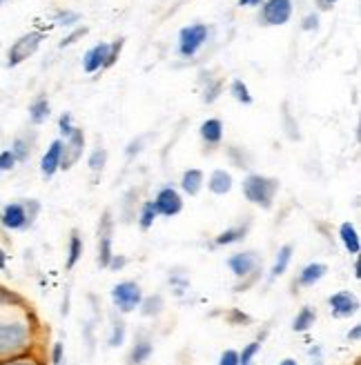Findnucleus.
Here are the masks:
<instances>
[{
	"instance_id": "38",
	"label": "nucleus",
	"mask_w": 361,
	"mask_h": 365,
	"mask_svg": "<svg viewBox=\"0 0 361 365\" xmlns=\"http://www.w3.org/2000/svg\"><path fill=\"white\" fill-rule=\"evenodd\" d=\"M16 168V156L11 154V150L0 152V172H9Z\"/></svg>"
},
{
	"instance_id": "46",
	"label": "nucleus",
	"mask_w": 361,
	"mask_h": 365,
	"mask_svg": "<svg viewBox=\"0 0 361 365\" xmlns=\"http://www.w3.org/2000/svg\"><path fill=\"white\" fill-rule=\"evenodd\" d=\"M125 263H128V259L114 254V257L110 259V265H107V269H121V267H125Z\"/></svg>"
},
{
	"instance_id": "11",
	"label": "nucleus",
	"mask_w": 361,
	"mask_h": 365,
	"mask_svg": "<svg viewBox=\"0 0 361 365\" xmlns=\"http://www.w3.org/2000/svg\"><path fill=\"white\" fill-rule=\"evenodd\" d=\"M158 216H176L180 210H183V200H180V194L174 187H163L156 198L152 200Z\"/></svg>"
},
{
	"instance_id": "9",
	"label": "nucleus",
	"mask_w": 361,
	"mask_h": 365,
	"mask_svg": "<svg viewBox=\"0 0 361 365\" xmlns=\"http://www.w3.org/2000/svg\"><path fill=\"white\" fill-rule=\"evenodd\" d=\"M83 150H85V134L81 127H74V132L67 136V140L63 143V156H61V170H71L76 163L83 158Z\"/></svg>"
},
{
	"instance_id": "5",
	"label": "nucleus",
	"mask_w": 361,
	"mask_h": 365,
	"mask_svg": "<svg viewBox=\"0 0 361 365\" xmlns=\"http://www.w3.org/2000/svg\"><path fill=\"white\" fill-rule=\"evenodd\" d=\"M208 41V25H190V27H183L178 34V53L183 58H192L194 53L201 49Z\"/></svg>"
},
{
	"instance_id": "54",
	"label": "nucleus",
	"mask_w": 361,
	"mask_h": 365,
	"mask_svg": "<svg viewBox=\"0 0 361 365\" xmlns=\"http://www.w3.org/2000/svg\"><path fill=\"white\" fill-rule=\"evenodd\" d=\"M5 3H7V0H0V7H3V5H5Z\"/></svg>"
},
{
	"instance_id": "25",
	"label": "nucleus",
	"mask_w": 361,
	"mask_h": 365,
	"mask_svg": "<svg viewBox=\"0 0 361 365\" xmlns=\"http://www.w3.org/2000/svg\"><path fill=\"white\" fill-rule=\"evenodd\" d=\"M315 321H317V312L312 307H301L299 309V314L295 317V321H293V330L295 332H305V330H310V327L315 325Z\"/></svg>"
},
{
	"instance_id": "36",
	"label": "nucleus",
	"mask_w": 361,
	"mask_h": 365,
	"mask_svg": "<svg viewBox=\"0 0 361 365\" xmlns=\"http://www.w3.org/2000/svg\"><path fill=\"white\" fill-rule=\"evenodd\" d=\"M221 89H223L221 81H214V83H208V87H205V94H203V101H205V103H214L216 98H219V94H221Z\"/></svg>"
},
{
	"instance_id": "42",
	"label": "nucleus",
	"mask_w": 361,
	"mask_h": 365,
	"mask_svg": "<svg viewBox=\"0 0 361 365\" xmlns=\"http://www.w3.org/2000/svg\"><path fill=\"white\" fill-rule=\"evenodd\" d=\"M121 49H123V38H118L116 43H112V45H110V53H107V63H105V67H112V65L116 63Z\"/></svg>"
},
{
	"instance_id": "23",
	"label": "nucleus",
	"mask_w": 361,
	"mask_h": 365,
	"mask_svg": "<svg viewBox=\"0 0 361 365\" xmlns=\"http://www.w3.org/2000/svg\"><path fill=\"white\" fill-rule=\"evenodd\" d=\"M34 134L29 136H18L11 145V154L16 156V163H25L31 156V148H34Z\"/></svg>"
},
{
	"instance_id": "35",
	"label": "nucleus",
	"mask_w": 361,
	"mask_h": 365,
	"mask_svg": "<svg viewBox=\"0 0 361 365\" xmlns=\"http://www.w3.org/2000/svg\"><path fill=\"white\" fill-rule=\"evenodd\" d=\"M0 365H43L36 356H31L29 352L27 354H18V356H11V359H0Z\"/></svg>"
},
{
	"instance_id": "29",
	"label": "nucleus",
	"mask_w": 361,
	"mask_h": 365,
	"mask_svg": "<svg viewBox=\"0 0 361 365\" xmlns=\"http://www.w3.org/2000/svg\"><path fill=\"white\" fill-rule=\"evenodd\" d=\"M156 216H158V212H156V207H154L152 200H148V203H143L141 214H138V225H141V230H150V227L154 225V221H156Z\"/></svg>"
},
{
	"instance_id": "17",
	"label": "nucleus",
	"mask_w": 361,
	"mask_h": 365,
	"mask_svg": "<svg viewBox=\"0 0 361 365\" xmlns=\"http://www.w3.org/2000/svg\"><path fill=\"white\" fill-rule=\"evenodd\" d=\"M203 187V172L201 170H188L183 176H180V190H183L188 196H196Z\"/></svg>"
},
{
	"instance_id": "48",
	"label": "nucleus",
	"mask_w": 361,
	"mask_h": 365,
	"mask_svg": "<svg viewBox=\"0 0 361 365\" xmlns=\"http://www.w3.org/2000/svg\"><path fill=\"white\" fill-rule=\"evenodd\" d=\"M263 5V0H239V7H257Z\"/></svg>"
},
{
	"instance_id": "8",
	"label": "nucleus",
	"mask_w": 361,
	"mask_h": 365,
	"mask_svg": "<svg viewBox=\"0 0 361 365\" xmlns=\"http://www.w3.org/2000/svg\"><path fill=\"white\" fill-rule=\"evenodd\" d=\"M112 234H114V221H112V212L105 210L101 221H98V265L107 269L110 259L114 257L112 252Z\"/></svg>"
},
{
	"instance_id": "7",
	"label": "nucleus",
	"mask_w": 361,
	"mask_h": 365,
	"mask_svg": "<svg viewBox=\"0 0 361 365\" xmlns=\"http://www.w3.org/2000/svg\"><path fill=\"white\" fill-rule=\"evenodd\" d=\"M293 16V0H265L261 7V25L277 27L285 25Z\"/></svg>"
},
{
	"instance_id": "44",
	"label": "nucleus",
	"mask_w": 361,
	"mask_h": 365,
	"mask_svg": "<svg viewBox=\"0 0 361 365\" xmlns=\"http://www.w3.org/2000/svg\"><path fill=\"white\" fill-rule=\"evenodd\" d=\"M59 127H61V134L67 138L71 132H74V125H71V114H63L61 120H59Z\"/></svg>"
},
{
	"instance_id": "37",
	"label": "nucleus",
	"mask_w": 361,
	"mask_h": 365,
	"mask_svg": "<svg viewBox=\"0 0 361 365\" xmlns=\"http://www.w3.org/2000/svg\"><path fill=\"white\" fill-rule=\"evenodd\" d=\"M81 21V16L76 14V11H59L56 14V23L59 25H65V27H69V25H74V23H78Z\"/></svg>"
},
{
	"instance_id": "22",
	"label": "nucleus",
	"mask_w": 361,
	"mask_h": 365,
	"mask_svg": "<svg viewBox=\"0 0 361 365\" xmlns=\"http://www.w3.org/2000/svg\"><path fill=\"white\" fill-rule=\"evenodd\" d=\"M248 230H250V223L237 225V227H230V230H225V232H221L219 236H216L214 243H216V245H232V243H239V241L245 239Z\"/></svg>"
},
{
	"instance_id": "13",
	"label": "nucleus",
	"mask_w": 361,
	"mask_h": 365,
	"mask_svg": "<svg viewBox=\"0 0 361 365\" xmlns=\"http://www.w3.org/2000/svg\"><path fill=\"white\" fill-rule=\"evenodd\" d=\"M61 156H63V140L59 138V140H54L49 145L43 160H41V172H43L45 178H51L61 170Z\"/></svg>"
},
{
	"instance_id": "18",
	"label": "nucleus",
	"mask_w": 361,
	"mask_h": 365,
	"mask_svg": "<svg viewBox=\"0 0 361 365\" xmlns=\"http://www.w3.org/2000/svg\"><path fill=\"white\" fill-rule=\"evenodd\" d=\"M201 138L208 145H219L221 138H223V123L219 118H208L201 125Z\"/></svg>"
},
{
	"instance_id": "28",
	"label": "nucleus",
	"mask_w": 361,
	"mask_h": 365,
	"mask_svg": "<svg viewBox=\"0 0 361 365\" xmlns=\"http://www.w3.org/2000/svg\"><path fill=\"white\" fill-rule=\"evenodd\" d=\"M228 158L234 168H241V170H248L252 165V156L243 148H237V145H230L228 148Z\"/></svg>"
},
{
	"instance_id": "21",
	"label": "nucleus",
	"mask_w": 361,
	"mask_h": 365,
	"mask_svg": "<svg viewBox=\"0 0 361 365\" xmlns=\"http://www.w3.org/2000/svg\"><path fill=\"white\" fill-rule=\"evenodd\" d=\"M152 352H154V348H152V341H148V339H141V341H136L134 343V348H132V352H130V365H143L146 363L150 356H152Z\"/></svg>"
},
{
	"instance_id": "15",
	"label": "nucleus",
	"mask_w": 361,
	"mask_h": 365,
	"mask_svg": "<svg viewBox=\"0 0 361 365\" xmlns=\"http://www.w3.org/2000/svg\"><path fill=\"white\" fill-rule=\"evenodd\" d=\"M328 274V265H323V263H310V265H305L301 272H299V285L301 287H312L315 283H319L323 277Z\"/></svg>"
},
{
	"instance_id": "27",
	"label": "nucleus",
	"mask_w": 361,
	"mask_h": 365,
	"mask_svg": "<svg viewBox=\"0 0 361 365\" xmlns=\"http://www.w3.org/2000/svg\"><path fill=\"white\" fill-rule=\"evenodd\" d=\"M138 307H141L143 317H158L161 312H163L166 301H163V297H161V294H152L148 299H143Z\"/></svg>"
},
{
	"instance_id": "3",
	"label": "nucleus",
	"mask_w": 361,
	"mask_h": 365,
	"mask_svg": "<svg viewBox=\"0 0 361 365\" xmlns=\"http://www.w3.org/2000/svg\"><path fill=\"white\" fill-rule=\"evenodd\" d=\"M259 254L257 252H239V254H234V257L228 259V267L232 269V274L237 279H248L243 285L237 287V292H243L248 285H252L257 281V277H252L255 272H259Z\"/></svg>"
},
{
	"instance_id": "12",
	"label": "nucleus",
	"mask_w": 361,
	"mask_h": 365,
	"mask_svg": "<svg viewBox=\"0 0 361 365\" xmlns=\"http://www.w3.org/2000/svg\"><path fill=\"white\" fill-rule=\"evenodd\" d=\"M328 303H330V309H332V314L337 319L352 317L357 312V307H359L357 299L350 294V292H337V294H332L328 299Z\"/></svg>"
},
{
	"instance_id": "43",
	"label": "nucleus",
	"mask_w": 361,
	"mask_h": 365,
	"mask_svg": "<svg viewBox=\"0 0 361 365\" xmlns=\"http://www.w3.org/2000/svg\"><path fill=\"white\" fill-rule=\"evenodd\" d=\"M219 365H239V352L237 350H225L219 359Z\"/></svg>"
},
{
	"instance_id": "47",
	"label": "nucleus",
	"mask_w": 361,
	"mask_h": 365,
	"mask_svg": "<svg viewBox=\"0 0 361 365\" xmlns=\"http://www.w3.org/2000/svg\"><path fill=\"white\" fill-rule=\"evenodd\" d=\"M359 339H361V325H355L352 330L348 332V341H355L357 343Z\"/></svg>"
},
{
	"instance_id": "45",
	"label": "nucleus",
	"mask_w": 361,
	"mask_h": 365,
	"mask_svg": "<svg viewBox=\"0 0 361 365\" xmlns=\"http://www.w3.org/2000/svg\"><path fill=\"white\" fill-rule=\"evenodd\" d=\"M317 27H319V16H317V14H310V16H305V18H303L301 29L310 31V29H317Z\"/></svg>"
},
{
	"instance_id": "19",
	"label": "nucleus",
	"mask_w": 361,
	"mask_h": 365,
	"mask_svg": "<svg viewBox=\"0 0 361 365\" xmlns=\"http://www.w3.org/2000/svg\"><path fill=\"white\" fill-rule=\"evenodd\" d=\"M339 236H341V243L344 247L350 252V254H359L361 250V241H359V234H357V227L352 223H344L339 227Z\"/></svg>"
},
{
	"instance_id": "1",
	"label": "nucleus",
	"mask_w": 361,
	"mask_h": 365,
	"mask_svg": "<svg viewBox=\"0 0 361 365\" xmlns=\"http://www.w3.org/2000/svg\"><path fill=\"white\" fill-rule=\"evenodd\" d=\"M21 307L23 301L11 303L7 314H0V359L27 354L34 345V325Z\"/></svg>"
},
{
	"instance_id": "39",
	"label": "nucleus",
	"mask_w": 361,
	"mask_h": 365,
	"mask_svg": "<svg viewBox=\"0 0 361 365\" xmlns=\"http://www.w3.org/2000/svg\"><path fill=\"white\" fill-rule=\"evenodd\" d=\"M87 34V27H78V29H74L69 36H65V38L61 41V47H69V45H74L76 41H81L83 36Z\"/></svg>"
},
{
	"instance_id": "2",
	"label": "nucleus",
	"mask_w": 361,
	"mask_h": 365,
	"mask_svg": "<svg viewBox=\"0 0 361 365\" xmlns=\"http://www.w3.org/2000/svg\"><path fill=\"white\" fill-rule=\"evenodd\" d=\"M279 192V180L263 174H248L243 178V196L252 205H259L261 210H270L275 205V196Z\"/></svg>"
},
{
	"instance_id": "10",
	"label": "nucleus",
	"mask_w": 361,
	"mask_h": 365,
	"mask_svg": "<svg viewBox=\"0 0 361 365\" xmlns=\"http://www.w3.org/2000/svg\"><path fill=\"white\" fill-rule=\"evenodd\" d=\"M34 221L27 214L25 200H18V203H9L5 205L3 214H0V225L7 230H27Z\"/></svg>"
},
{
	"instance_id": "40",
	"label": "nucleus",
	"mask_w": 361,
	"mask_h": 365,
	"mask_svg": "<svg viewBox=\"0 0 361 365\" xmlns=\"http://www.w3.org/2000/svg\"><path fill=\"white\" fill-rule=\"evenodd\" d=\"M228 321H230V325H248L252 319L245 312H241V309H232L228 314Z\"/></svg>"
},
{
	"instance_id": "31",
	"label": "nucleus",
	"mask_w": 361,
	"mask_h": 365,
	"mask_svg": "<svg viewBox=\"0 0 361 365\" xmlns=\"http://www.w3.org/2000/svg\"><path fill=\"white\" fill-rule=\"evenodd\" d=\"M87 165L92 172H103V168L107 165V150L105 148H96L87 158Z\"/></svg>"
},
{
	"instance_id": "6",
	"label": "nucleus",
	"mask_w": 361,
	"mask_h": 365,
	"mask_svg": "<svg viewBox=\"0 0 361 365\" xmlns=\"http://www.w3.org/2000/svg\"><path fill=\"white\" fill-rule=\"evenodd\" d=\"M112 301L121 312H132L143 301V292L136 281H123L112 287Z\"/></svg>"
},
{
	"instance_id": "16",
	"label": "nucleus",
	"mask_w": 361,
	"mask_h": 365,
	"mask_svg": "<svg viewBox=\"0 0 361 365\" xmlns=\"http://www.w3.org/2000/svg\"><path fill=\"white\" fill-rule=\"evenodd\" d=\"M208 190L216 196H223L232 190V176L225 170H214L208 178Z\"/></svg>"
},
{
	"instance_id": "32",
	"label": "nucleus",
	"mask_w": 361,
	"mask_h": 365,
	"mask_svg": "<svg viewBox=\"0 0 361 365\" xmlns=\"http://www.w3.org/2000/svg\"><path fill=\"white\" fill-rule=\"evenodd\" d=\"M261 352V341H252L248 343L243 352H239V365H252L255 363V356Z\"/></svg>"
},
{
	"instance_id": "30",
	"label": "nucleus",
	"mask_w": 361,
	"mask_h": 365,
	"mask_svg": "<svg viewBox=\"0 0 361 365\" xmlns=\"http://www.w3.org/2000/svg\"><path fill=\"white\" fill-rule=\"evenodd\" d=\"M230 94L237 98L239 103H243V105H250L252 103V94H250V89H248V85L243 83V81H232V85H230Z\"/></svg>"
},
{
	"instance_id": "52",
	"label": "nucleus",
	"mask_w": 361,
	"mask_h": 365,
	"mask_svg": "<svg viewBox=\"0 0 361 365\" xmlns=\"http://www.w3.org/2000/svg\"><path fill=\"white\" fill-rule=\"evenodd\" d=\"M352 269H355V279H361V265H359V259L355 261Z\"/></svg>"
},
{
	"instance_id": "51",
	"label": "nucleus",
	"mask_w": 361,
	"mask_h": 365,
	"mask_svg": "<svg viewBox=\"0 0 361 365\" xmlns=\"http://www.w3.org/2000/svg\"><path fill=\"white\" fill-rule=\"evenodd\" d=\"M0 269H7V254L0 250Z\"/></svg>"
},
{
	"instance_id": "53",
	"label": "nucleus",
	"mask_w": 361,
	"mask_h": 365,
	"mask_svg": "<svg viewBox=\"0 0 361 365\" xmlns=\"http://www.w3.org/2000/svg\"><path fill=\"white\" fill-rule=\"evenodd\" d=\"M279 365H297V361H295V359H283Z\"/></svg>"
},
{
	"instance_id": "41",
	"label": "nucleus",
	"mask_w": 361,
	"mask_h": 365,
	"mask_svg": "<svg viewBox=\"0 0 361 365\" xmlns=\"http://www.w3.org/2000/svg\"><path fill=\"white\" fill-rule=\"evenodd\" d=\"M63 361H65V345L59 341L51 348V365H63Z\"/></svg>"
},
{
	"instance_id": "33",
	"label": "nucleus",
	"mask_w": 361,
	"mask_h": 365,
	"mask_svg": "<svg viewBox=\"0 0 361 365\" xmlns=\"http://www.w3.org/2000/svg\"><path fill=\"white\" fill-rule=\"evenodd\" d=\"M283 127H285V134L290 140H299L301 134H299V125L293 120L290 112H288V103H283Z\"/></svg>"
},
{
	"instance_id": "26",
	"label": "nucleus",
	"mask_w": 361,
	"mask_h": 365,
	"mask_svg": "<svg viewBox=\"0 0 361 365\" xmlns=\"http://www.w3.org/2000/svg\"><path fill=\"white\" fill-rule=\"evenodd\" d=\"M290 259H293V245H283L277 254L273 269H270V279H277L281 274H285L288 265H290Z\"/></svg>"
},
{
	"instance_id": "50",
	"label": "nucleus",
	"mask_w": 361,
	"mask_h": 365,
	"mask_svg": "<svg viewBox=\"0 0 361 365\" xmlns=\"http://www.w3.org/2000/svg\"><path fill=\"white\" fill-rule=\"evenodd\" d=\"M317 3H319V7H321V9H330L335 3H339V0H317Z\"/></svg>"
},
{
	"instance_id": "14",
	"label": "nucleus",
	"mask_w": 361,
	"mask_h": 365,
	"mask_svg": "<svg viewBox=\"0 0 361 365\" xmlns=\"http://www.w3.org/2000/svg\"><path fill=\"white\" fill-rule=\"evenodd\" d=\"M107 53H110V45H107V43L94 45L92 49H89V51L85 53V58H83V69L87 71V74H94V71L103 69L105 63H107Z\"/></svg>"
},
{
	"instance_id": "24",
	"label": "nucleus",
	"mask_w": 361,
	"mask_h": 365,
	"mask_svg": "<svg viewBox=\"0 0 361 365\" xmlns=\"http://www.w3.org/2000/svg\"><path fill=\"white\" fill-rule=\"evenodd\" d=\"M49 118V101L45 96H39L29 105V120L34 125H41Z\"/></svg>"
},
{
	"instance_id": "49",
	"label": "nucleus",
	"mask_w": 361,
	"mask_h": 365,
	"mask_svg": "<svg viewBox=\"0 0 361 365\" xmlns=\"http://www.w3.org/2000/svg\"><path fill=\"white\" fill-rule=\"evenodd\" d=\"M136 152H141V138H138V140H134V143H130V148H128V156H134Z\"/></svg>"
},
{
	"instance_id": "34",
	"label": "nucleus",
	"mask_w": 361,
	"mask_h": 365,
	"mask_svg": "<svg viewBox=\"0 0 361 365\" xmlns=\"http://www.w3.org/2000/svg\"><path fill=\"white\" fill-rule=\"evenodd\" d=\"M125 341V323L121 319H114L112 323V336H110V348H121Z\"/></svg>"
},
{
	"instance_id": "4",
	"label": "nucleus",
	"mask_w": 361,
	"mask_h": 365,
	"mask_svg": "<svg viewBox=\"0 0 361 365\" xmlns=\"http://www.w3.org/2000/svg\"><path fill=\"white\" fill-rule=\"evenodd\" d=\"M45 41V34L43 31H29V34H23L21 38H18L11 47H9V53H7V67H16L25 63L29 56H34L36 51H39L41 43Z\"/></svg>"
},
{
	"instance_id": "20",
	"label": "nucleus",
	"mask_w": 361,
	"mask_h": 365,
	"mask_svg": "<svg viewBox=\"0 0 361 365\" xmlns=\"http://www.w3.org/2000/svg\"><path fill=\"white\" fill-rule=\"evenodd\" d=\"M83 257V239L78 230H71V236H69V250H67V269H74L76 263L81 261Z\"/></svg>"
}]
</instances>
